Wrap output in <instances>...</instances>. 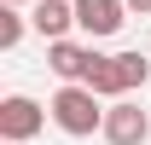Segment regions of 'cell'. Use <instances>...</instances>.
I'll return each instance as SVG.
<instances>
[{"label":"cell","instance_id":"277c9868","mask_svg":"<svg viewBox=\"0 0 151 145\" xmlns=\"http://www.w3.org/2000/svg\"><path fill=\"white\" fill-rule=\"evenodd\" d=\"M122 23H128V0H76V29H81V35L105 41V35H116Z\"/></svg>","mask_w":151,"mask_h":145},{"label":"cell","instance_id":"30bf717a","mask_svg":"<svg viewBox=\"0 0 151 145\" xmlns=\"http://www.w3.org/2000/svg\"><path fill=\"white\" fill-rule=\"evenodd\" d=\"M128 12H139V18H145V12H151V0H128Z\"/></svg>","mask_w":151,"mask_h":145},{"label":"cell","instance_id":"9c48e42d","mask_svg":"<svg viewBox=\"0 0 151 145\" xmlns=\"http://www.w3.org/2000/svg\"><path fill=\"white\" fill-rule=\"evenodd\" d=\"M116 64H122V81H128V93L151 81V64H145V52H116Z\"/></svg>","mask_w":151,"mask_h":145},{"label":"cell","instance_id":"8992f818","mask_svg":"<svg viewBox=\"0 0 151 145\" xmlns=\"http://www.w3.org/2000/svg\"><path fill=\"white\" fill-rule=\"evenodd\" d=\"M29 18H35V29H41L47 41H58V35H70V29H76V0H41Z\"/></svg>","mask_w":151,"mask_h":145},{"label":"cell","instance_id":"5b68a950","mask_svg":"<svg viewBox=\"0 0 151 145\" xmlns=\"http://www.w3.org/2000/svg\"><path fill=\"white\" fill-rule=\"evenodd\" d=\"M93 47H81V41H70V35H58V41H47V70L58 75V81H87V70H93Z\"/></svg>","mask_w":151,"mask_h":145},{"label":"cell","instance_id":"52a82bcc","mask_svg":"<svg viewBox=\"0 0 151 145\" xmlns=\"http://www.w3.org/2000/svg\"><path fill=\"white\" fill-rule=\"evenodd\" d=\"M87 87H93L99 99H122V93H128V81H122V64L99 52V58H93V70H87Z\"/></svg>","mask_w":151,"mask_h":145},{"label":"cell","instance_id":"6da1fadb","mask_svg":"<svg viewBox=\"0 0 151 145\" xmlns=\"http://www.w3.org/2000/svg\"><path fill=\"white\" fill-rule=\"evenodd\" d=\"M52 128L58 134H70V139H87L105 128V105H99V93L87 81H64L52 93Z\"/></svg>","mask_w":151,"mask_h":145},{"label":"cell","instance_id":"7a4b0ae2","mask_svg":"<svg viewBox=\"0 0 151 145\" xmlns=\"http://www.w3.org/2000/svg\"><path fill=\"white\" fill-rule=\"evenodd\" d=\"M47 116H52V105H35L29 93H12V99H0V139H35L41 128H47Z\"/></svg>","mask_w":151,"mask_h":145},{"label":"cell","instance_id":"7c38bea8","mask_svg":"<svg viewBox=\"0 0 151 145\" xmlns=\"http://www.w3.org/2000/svg\"><path fill=\"white\" fill-rule=\"evenodd\" d=\"M6 145H12V139H6Z\"/></svg>","mask_w":151,"mask_h":145},{"label":"cell","instance_id":"ba28073f","mask_svg":"<svg viewBox=\"0 0 151 145\" xmlns=\"http://www.w3.org/2000/svg\"><path fill=\"white\" fill-rule=\"evenodd\" d=\"M29 23H35V18H23L18 6H6V12H0V47L12 52V47H18V41H23V29H29Z\"/></svg>","mask_w":151,"mask_h":145},{"label":"cell","instance_id":"8fae6325","mask_svg":"<svg viewBox=\"0 0 151 145\" xmlns=\"http://www.w3.org/2000/svg\"><path fill=\"white\" fill-rule=\"evenodd\" d=\"M6 6H23V0H6Z\"/></svg>","mask_w":151,"mask_h":145},{"label":"cell","instance_id":"3957f363","mask_svg":"<svg viewBox=\"0 0 151 145\" xmlns=\"http://www.w3.org/2000/svg\"><path fill=\"white\" fill-rule=\"evenodd\" d=\"M111 145H145L151 139V116H145V105H134L128 93L122 99H111L105 105V128H99Z\"/></svg>","mask_w":151,"mask_h":145}]
</instances>
